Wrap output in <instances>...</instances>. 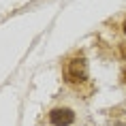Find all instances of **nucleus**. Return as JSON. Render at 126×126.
<instances>
[{"instance_id":"2","label":"nucleus","mask_w":126,"mask_h":126,"mask_svg":"<svg viewBox=\"0 0 126 126\" xmlns=\"http://www.w3.org/2000/svg\"><path fill=\"white\" fill-rule=\"evenodd\" d=\"M47 122L51 126H73L75 124V111L73 109H66V107L51 109L49 115H47Z\"/></svg>"},{"instance_id":"3","label":"nucleus","mask_w":126,"mask_h":126,"mask_svg":"<svg viewBox=\"0 0 126 126\" xmlns=\"http://www.w3.org/2000/svg\"><path fill=\"white\" fill-rule=\"evenodd\" d=\"M122 81H124V83H126V68H124V71H122Z\"/></svg>"},{"instance_id":"4","label":"nucleus","mask_w":126,"mask_h":126,"mask_svg":"<svg viewBox=\"0 0 126 126\" xmlns=\"http://www.w3.org/2000/svg\"><path fill=\"white\" fill-rule=\"evenodd\" d=\"M124 32H126V21H124Z\"/></svg>"},{"instance_id":"1","label":"nucleus","mask_w":126,"mask_h":126,"mask_svg":"<svg viewBox=\"0 0 126 126\" xmlns=\"http://www.w3.org/2000/svg\"><path fill=\"white\" fill-rule=\"evenodd\" d=\"M64 73H66V79L73 81V83H77V81H86V79H88V62H86L83 58L68 60Z\"/></svg>"}]
</instances>
